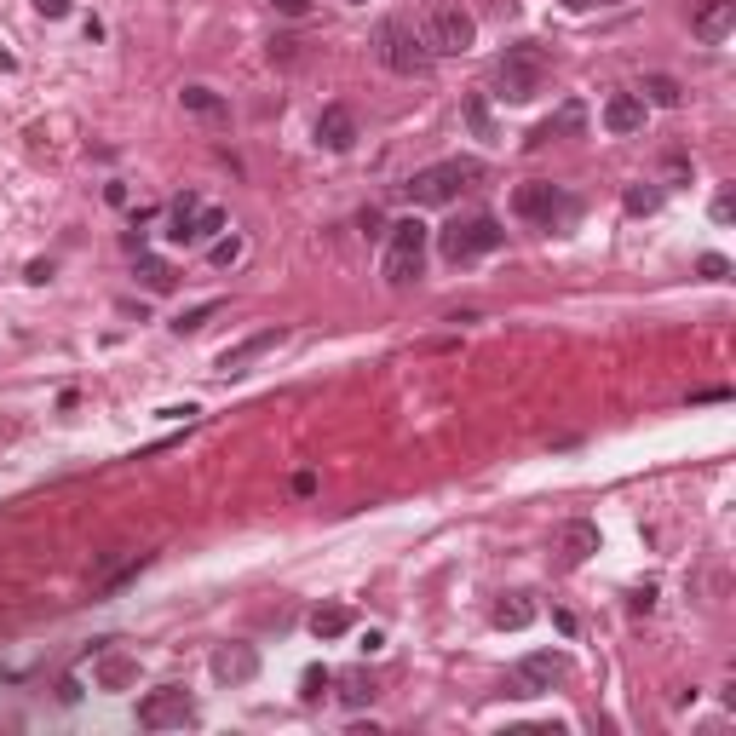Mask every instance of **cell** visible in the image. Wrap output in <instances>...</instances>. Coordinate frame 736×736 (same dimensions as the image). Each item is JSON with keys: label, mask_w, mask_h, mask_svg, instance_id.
Listing matches in <instances>:
<instances>
[{"label": "cell", "mask_w": 736, "mask_h": 736, "mask_svg": "<svg viewBox=\"0 0 736 736\" xmlns=\"http://www.w3.org/2000/svg\"><path fill=\"white\" fill-rule=\"evenodd\" d=\"M501 242H506V230H501V219H489V213L437 230V248H443L449 265H472V259H483V253H495Z\"/></svg>", "instance_id": "6da1fadb"}, {"label": "cell", "mask_w": 736, "mask_h": 736, "mask_svg": "<svg viewBox=\"0 0 736 736\" xmlns=\"http://www.w3.org/2000/svg\"><path fill=\"white\" fill-rule=\"evenodd\" d=\"M495 81H501V92L512 98V104H529L535 92H541V81H547V52L535 41H518L501 52V69H495Z\"/></svg>", "instance_id": "7a4b0ae2"}, {"label": "cell", "mask_w": 736, "mask_h": 736, "mask_svg": "<svg viewBox=\"0 0 736 736\" xmlns=\"http://www.w3.org/2000/svg\"><path fill=\"white\" fill-rule=\"evenodd\" d=\"M420 41H426L432 58H455V52H472L478 23H472V12H460V6H432L420 18Z\"/></svg>", "instance_id": "3957f363"}, {"label": "cell", "mask_w": 736, "mask_h": 736, "mask_svg": "<svg viewBox=\"0 0 736 736\" xmlns=\"http://www.w3.org/2000/svg\"><path fill=\"white\" fill-rule=\"evenodd\" d=\"M426 265V225L420 219H397L391 225V248H386V282L391 288H409Z\"/></svg>", "instance_id": "277c9868"}, {"label": "cell", "mask_w": 736, "mask_h": 736, "mask_svg": "<svg viewBox=\"0 0 736 736\" xmlns=\"http://www.w3.org/2000/svg\"><path fill=\"white\" fill-rule=\"evenodd\" d=\"M466 179H478V161H437V167H420L403 190H409L414 202L443 207V202H455V196H460V184H466Z\"/></svg>", "instance_id": "5b68a950"}, {"label": "cell", "mask_w": 736, "mask_h": 736, "mask_svg": "<svg viewBox=\"0 0 736 736\" xmlns=\"http://www.w3.org/2000/svg\"><path fill=\"white\" fill-rule=\"evenodd\" d=\"M380 58H386V69H397V75H426L432 69V52H426V41H420V29H409V23H380Z\"/></svg>", "instance_id": "8992f818"}, {"label": "cell", "mask_w": 736, "mask_h": 736, "mask_svg": "<svg viewBox=\"0 0 736 736\" xmlns=\"http://www.w3.org/2000/svg\"><path fill=\"white\" fill-rule=\"evenodd\" d=\"M190 719H196V708H190V696L179 685H161L138 702V725L144 731H167V725H190Z\"/></svg>", "instance_id": "52a82bcc"}, {"label": "cell", "mask_w": 736, "mask_h": 736, "mask_svg": "<svg viewBox=\"0 0 736 736\" xmlns=\"http://www.w3.org/2000/svg\"><path fill=\"white\" fill-rule=\"evenodd\" d=\"M512 207H518V219H529V225H547V230H552V219H558V213H570V202L558 196V184H547V179L518 184Z\"/></svg>", "instance_id": "ba28073f"}, {"label": "cell", "mask_w": 736, "mask_h": 736, "mask_svg": "<svg viewBox=\"0 0 736 736\" xmlns=\"http://www.w3.org/2000/svg\"><path fill=\"white\" fill-rule=\"evenodd\" d=\"M558 679H564V656H558V650H535V656H524L518 673H512V696H541V690H552Z\"/></svg>", "instance_id": "9c48e42d"}, {"label": "cell", "mask_w": 736, "mask_h": 736, "mask_svg": "<svg viewBox=\"0 0 736 736\" xmlns=\"http://www.w3.org/2000/svg\"><path fill=\"white\" fill-rule=\"evenodd\" d=\"M731 23H736V0H696V6H690V35L708 41V46L725 41Z\"/></svg>", "instance_id": "30bf717a"}, {"label": "cell", "mask_w": 736, "mask_h": 736, "mask_svg": "<svg viewBox=\"0 0 736 736\" xmlns=\"http://www.w3.org/2000/svg\"><path fill=\"white\" fill-rule=\"evenodd\" d=\"M276 345H282V328L248 334L242 345H230L225 357H219V374H230V380H236V374H248V363H259V357H265V351H276Z\"/></svg>", "instance_id": "8fae6325"}, {"label": "cell", "mask_w": 736, "mask_h": 736, "mask_svg": "<svg viewBox=\"0 0 736 736\" xmlns=\"http://www.w3.org/2000/svg\"><path fill=\"white\" fill-rule=\"evenodd\" d=\"M598 552V524H587V518H570V524L558 529V564H587Z\"/></svg>", "instance_id": "7c38bea8"}, {"label": "cell", "mask_w": 736, "mask_h": 736, "mask_svg": "<svg viewBox=\"0 0 736 736\" xmlns=\"http://www.w3.org/2000/svg\"><path fill=\"white\" fill-rule=\"evenodd\" d=\"M317 144L322 150H351L357 144V115L345 110V104H328L317 115Z\"/></svg>", "instance_id": "4fadbf2b"}, {"label": "cell", "mask_w": 736, "mask_h": 736, "mask_svg": "<svg viewBox=\"0 0 736 736\" xmlns=\"http://www.w3.org/2000/svg\"><path fill=\"white\" fill-rule=\"evenodd\" d=\"M604 127H610L616 138L639 133V127H644V98H639V92H616V98L604 104Z\"/></svg>", "instance_id": "5bb4252c"}, {"label": "cell", "mask_w": 736, "mask_h": 736, "mask_svg": "<svg viewBox=\"0 0 736 736\" xmlns=\"http://www.w3.org/2000/svg\"><path fill=\"white\" fill-rule=\"evenodd\" d=\"M213 673H219V679H230V685H248L253 673H259V656H253L248 644H230V650H219V656H213Z\"/></svg>", "instance_id": "9a60e30c"}, {"label": "cell", "mask_w": 736, "mask_h": 736, "mask_svg": "<svg viewBox=\"0 0 736 736\" xmlns=\"http://www.w3.org/2000/svg\"><path fill=\"white\" fill-rule=\"evenodd\" d=\"M196 213H202V202H196V196H179V202H173V225H167V242H196Z\"/></svg>", "instance_id": "2e32d148"}, {"label": "cell", "mask_w": 736, "mask_h": 736, "mask_svg": "<svg viewBox=\"0 0 736 736\" xmlns=\"http://www.w3.org/2000/svg\"><path fill=\"white\" fill-rule=\"evenodd\" d=\"M133 679H138L133 656H104V662H98V685H104V690H127Z\"/></svg>", "instance_id": "e0dca14e"}, {"label": "cell", "mask_w": 736, "mask_h": 736, "mask_svg": "<svg viewBox=\"0 0 736 736\" xmlns=\"http://www.w3.org/2000/svg\"><path fill=\"white\" fill-rule=\"evenodd\" d=\"M179 104H184L190 115H207V121H219V115H225V98H219L213 87H184Z\"/></svg>", "instance_id": "ac0fdd59"}, {"label": "cell", "mask_w": 736, "mask_h": 736, "mask_svg": "<svg viewBox=\"0 0 736 736\" xmlns=\"http://www.w3.org/2000/svg\"><path fill=\"white\" fill-rule=\"evenodd\" d=\"M529 621H535V604H529V598H501V604H495V627H506V633H518V627H529Z\"/></svg>", "instance_id": "d6986e66"}, {"label": "cell", "mask_w": 736, "mask_h": 736, "mask_svg": "<svg viewBox=\"0 0 736 736\" xmlns=\"http://www.w3.org/2000/svg\"><path fill=\"white\" fill-rule=\"evenodd\" d=\"M581 127V104H564V110L552 115V121H541L535 133H529V144H547V138H558V133H575Z\"/></svg>", "instance_id": "ffe728a7"}, {"label": "cell", "mask_w": 736, "mask_h": 736, "mask_svg": "<svg viewBox=\"0 0 736 736\" xmlns=\"http://www.w3.org/2000/svg\"><path fill=\"white\" fill-rule=\"evenodd\" d=\"M345 627H351V610H345V604H322L317 616H311V633H317V639H340Z\"/></svg>", "instance_id": "44dd1931"}, {"label": "cell", "mask_w": 736, "mask_h": 736, "mask_svg": "<svg viewBox=\"0 0 736 736\" xmlns=\"http://www.w3.org/2000/svg\"><path fill=\"white\" fill-rule=\"evenodd\" d=\"M644 92H650V104H662V110H679V104H685V87H679L673 75H644Z\"/></svg>", "instance_id": "7402d4cb"}, {"label": "cell", "mask_w": 736, "mask_h": 736, "mask_svg": "<svg viewBox=\"0 0 736 736\" xmlns=\"http://www.w3.org/2000/svg\"><path fill=\"white\" fill-rule=\"evenodd\" d=\"M138 276H144L150 294H167V288H173V271H167L161 259H138Z\"/></svg>", "instance_id": "603a6c76"}, {"label": "cell", "mask_w": 736, "mask_h": 736, "mask_svg": "<svg viewBox=\"0 0 736 736\" xmlns=\"http://www.w3.org/2000/svg\"><path fill=\"white\" fill-rule=\"evenodd\" d=\"M340 685H345L340 696L351 702V708H363V702H374V685H368V673H345Z\"/></svg>", "instance_id": "cb8c5ba5"}, {"label": "cell", "mask_w": 736, "mask_h": 736, "mask_svg": "<svg viewBox=\"0 0 736 736\" xmlns=\"http://www.w3.org/2000/svg\"><path fill=\"white\" fill-rule=\"evenodd\" d=\"M466 121H472V133L478 138H495V115H489L483 98H466Z\"/></svg>", "instance_id": "d4e9b609"}, {"label": "cell", "mask_w": 736, "mask_h": 736, "mask_svg": "<svg viewBox=\"0 0 736 736\" xmlns=\"http://www.w3.org/2000/svg\"><path fill=\"white\" fill-rule=\"evenodd\" d=\"M656 207H662V190H650V184L627 190V213H656Z\"/></svg>", "instance_id": "484cf974"}, {"label": "cell", "mask_w": 736, "mask_h": 736, "mask_svg": "<svg viewBox=\"0 0 736 736\" xmlns=\"http://www.w3.org/2000/svg\"><path fill=\"white\" fill-rule=\"evenodd\" d=\"M207 317H219V299H207V305H196V311H184L173 328H179V334H196V328H207Z\"/></svg>", "instance_id": "4316f807"}, {"label": "cell", "mask_w": 736, "mask_h": 736, "mask_svg": "<svg viewBox=\"0 0 736 736\" xmlns=\"http://www.w3.org/2000/svg\"><path fill=\"white\" fill-rule=\"evenodd\" d=\"M213 230H225V213H219V207H202V213H196V242H207Z\"/></svg>", "instance_id": "83f0119b"}, {"label": "cell", "mask_w": 736, "mask_h": 736, "mask_svg": "<svg viewBox=\"0 0 736 736\" xmlns=\"http://www.w3.org/2000/svg\"><path fill=\"white\" fill-rule=\"evenodd\" d=\"M236 259H242V242H236V236L213 242V265H236Z\"/></svg>", "instance_id": "f1b7e54d"}, {"label": "cell", "mask_w": 736, "mask_h": 736, "mask_svg": "<svg viewBox=\"0 0 736 736\" xmlns=\"http://www.w3.org/2000/svg\"><path fill=\"white\" fill-rule=\"evenodd\" d=\"M322 690H328V673H322V667H311V673H305V696H311V702H317Z\"/></svg>", "instance_id": "f546056e"}, {"label": "cell", "mask_w": 736, "mask_h": 736, "mask_svg": "<svg viewBox=\"0 0 736 736\" xmlns=\"http://www.w3.org/2000/svg\"><path fill=\"white\" fill-rule=\"evenodd\" d=\"M271 6L282 18H305V12H311V0H271Z\"/></svg>", "instance_id": "4dcf8cb0"}, {"label": "cell", "mask_w": 736, "mask_h": 736, "mask_svg": "<svg viewBox=\"0 0 736 736\" xmlns=\"http://www.w3.org/2000/svg\"><path fill=\"white\" fill-rule=\"evenodd\" d=\"M713 219H719V225H731V219H736V202H731V196H719V202H713Z\"/></svg>", "instance_id": "1f68e13d"}, {"label": "cell", "mask_w": 736, "mask_h": 736, "mask_svg": "<svg viewBox=\"0 0 736 736\" xmlns=\"http://www.w3.org/2000/svg\"><path fill=\"white\" fill-rule=\"evenodd\" d=\"M702 276H731V265H725L719 253H708V259H702Z\"/></svg>", "instance_id": "d6a6232c"}, {"label": "cell", "mask_w": 736, "mask_h": 736, "mask_svg": "<svg viewBox=\"0 0 736 736\" xmlns=\"http://www.w3.org/2000/svg\"><path fill=\"white\" fill-rule=\"evenodd\" d=\"M35 6H41L46 18H64V12H69V0H35Z\"/></svg>", "instance_id": "836d02e7"}, {"label": "cell", "mask_w": 736, "mask_h": 736, "mask_svg": "<svg viewBox=\"0 0 736 736\" xmlns=\"http://www.w3.org/2000/svg\"><path fill=\"white\" fill-rule=\"evenodd\" d=\"M570 12H587V6H610V0H564Z\"/></svg>", "instance_id": "e575fe53"}, {"label": "cell", "mask_w": 736, "mask_h": 736, "mask_svg": "<svg viewBox=\"0 0 736 736\" xmlns=\"http://www.w3.org/2000/svg\"><path fill=\"white\" fill-rule=\"evenodd\" d=\"M345 6H368V0H345Z\"/></svg>", "instance_id": "d590c367"}]
</instances>
